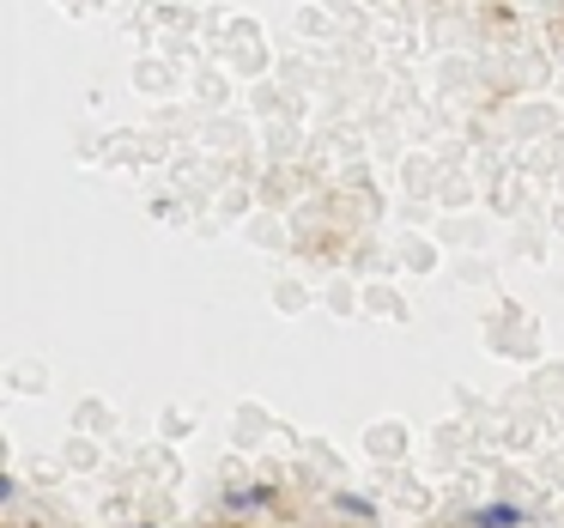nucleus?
I'll return each instance as SVG.
<instances>
[{"label": "nucleus", "instance_id": "1", "mask_svg": "<svg viewBox=\"0 0 564 528\" xmlns=\"http://www.w3.org/2000/svg\"><path fill=\"white\" fill-rule=\"evenodd\" d=\"M528 516L516 510V504H479L474 510V528H522Z\"/></svg>", "mask_w": 564, "mask_h": 528}, {"label": "nucleus", "instance_id": "2", "mask_svg": "<svg viewBox=\"0 0 564 528\" xmlns=\"http://www.w3.org/2000/svg\"><path fill=\"white\" fill-rule=\"evenodd\" d=\"M273 492L268 486H243V492H231V510H256V504H268Z\"/></svg>", "mask_w": 564, "mask_h": 528}, {"label": "nucleus", "instance_id": "3", "mask_svg": "<svg viewBox=\"0 0 564 528\" xmlns=\"http://www.w3.org/2000/svg\"><path fill=\"white\" fill-rule=\"evenodd\" d=\"M0 504H13V479L0 474Z\"/></svg>", "mask_w": 564, "mask_h": 528}, {"label": "nucleus", "instance_id": "4", "mask_svg": "<svg viewBox=\"0 0 564 528\" xmlns=\"http://www.w3.org/2000/svg\"><path fill=\"white\" fill-rule=\"evenodd\" d=\"M140 528H152V522H140Z\"/></svg>", "mask_w": 564, "mask_h": 528}]
</instances>
